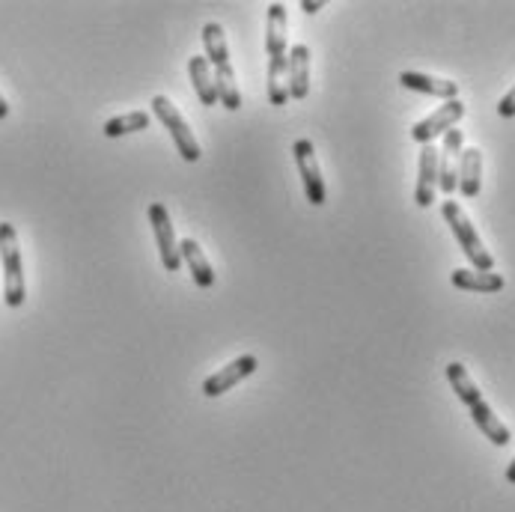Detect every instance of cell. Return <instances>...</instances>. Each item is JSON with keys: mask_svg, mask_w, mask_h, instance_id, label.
<instances>
[{"mask_svg": "<svg viewBox=\"0 0 515 512\" xmlns=\"http://www.w3.org/2000/svg\"><path fill=\"white\" fill-rule=\"evenodd\" d=\"M447 382L450 387L456 390V396L468 405V411H471V420L477 423V429L495 444V447H507L510 444V429L498 420V414L492 411V405L483 399V393L477 390V384L474 379L468 376V367L465 364H459V361H453V364H447Z\"/></svg>", "mask_w": 515, "mask_h": 512, "instance_id": "cell-1", "label": "cell"}, {"mask_svg": "<svg viewBox=\"0 0 515 512\" xmlns=\"http://www.w3.org/2000/svg\"><path fill=\"white\" fill-rule=\"evenodd\" d=\"M441 215H444V221L450 224V230H453V236H456L462 254L471 259V265H474L477 271H495V259L486 251V245H483V239L477 236V230H474L471 218L465 215V209H462L456 200H444Z\"/></svg>", "mask_w": 515, "mask_h": 512, "instance_id": "cell-2", "label": "cell"}, {"mask_svg": "<svg viewBox=\"0 0 515 512\" xmlns=\"http://www.w3.org/2000/svg\"><path fill=\"white\" fill-rule=\"evenodd\" d=\"M0 262H3V301L6 307H21L27 292L21 271V248L12 224H0Z\"/></svg>", "mask_w": 515, "mask_h": 512, "instance_id": "cell-3", "label": "cell"}, {"mask_svg": "<svg viewBox=\"0 0 515 512\" xmlns=\"http://www.w3.org/2000/svg\"><path fill=\"white\" fill-rule=\"evenodd\" d=\"M152 114L158 117V123H161V126L170 131V137H173L176 152L182 155V161H188V164L200 161L203 149H200V143H197L194 131L188 128V123L182 120V114L176 111V105H173L167 96H152Z\"/></svg>", "mask_w": 515, "mask_h": 512, "instance_id": "cell-4", "label": "cell"}, {"mask_svg": "<svg viewBox=\"0 0 515 512\" xmlns=\"http://www.w3.org/2000/svg\"><path fill=\"white\" fill-rule=\"evenodd\" d=\"M292 155H295V164H298V173H301V185H304V194H307L310 206H325L328 188H325V176L319 170V158H316L313 143L307 137H298L292 143Z\"/></svg>", "mask_w": 515, "mask_h": 512, "instance_id": "cell-5", "label": "cell"}, {"mask_svg": "<svg viewBox=\"0 0 515 512\" xmlns=\"http://www.w3.org/2000/svg\"><path fill=\"white\" fill-rule=\"evenodd\" d=\"M149 224H152V233H155V245H158L161 265H164L167 271H179V268H182L179 239H176L173 221H170V215H167V209H164L161 203H152V206H149Z\"/></svg>", "mask_w": 515, "mask_h": 512, "instance_id": "cell-6", "label": "cell"}, {"mask_svg": "<svg viewBox=\"0 0 515 512\" xmlns=\"http://www.w3.org/2000/svg\"><path fill=\"white\" fill-rule=\"evenodd\" d=\"M465 117V105L459 99L453 102H444L435 114H429L426 120H420L417 126L411 128V137L420 143V146H429L432 140H438L441 134H447L450 128H456V123Z\"/></svg>", "mask_w": 515, "mask_h": 512, "instance_id": "cell-7", "label": "cell"}, {"mask_svg": "<svg viewBox=\"0 0 515 512\" xmlns=\"http://www.w3.org/2000/svg\"><path fill=\"white\" fill-rule=\"evenodd\" d=\"M257 367V355H242V358L230 361L224 370H218L215 376H209L203 382V396H221V393H227L230 387H236L239 382H245L248 376H254Z\"/></svg>", "mask_w": 515, "mask_h": 512, "instance_id": "cell-8", "label": "cell"}, {"mask_svg": "<svg viewBox=\"0 0 515 512\" xmlns=\"http://www.w3.org/2000/svg\"><path fill=\"white\" fill-rule=\"evenodd\" d=\"M438 194V146L429 143L420 149V167H417V191H414V203L420 209H429L435 203Z\"/></svg>", "mask_w": 515, "mask_h": 512, "instance_id": "cell-9", "label": "cell"}, {"mask_svg": "<svg viewBox=\"0 0 515 512\" xmlns=\"http://www.w3.org/2000/svg\"><path fill=\"white\" fill-rule=\"evenodd\" d=\"M483 188V152L477 146L462 149L459 155V173H456V191L465 200H474Z\"/></svg>", "mask_w": 515, "mask_h": 512, "instance_id": "cell-10", "label": "cell"}, {"mask_svg": "<svg viewBox=\"0 0 515 512\" xmlns=\"http://www.w3.org/2000/svg\"><path fill=\"white\" fill-rule=\"evenodd\" d=\"M399 84L405 90H414V93H423V96H435V99H444V102L459 99V84L456 81L435 78V75H426V72H399Z\"/></svg>", "mask_w": 515, "mask_h": 512, "instance_id": "cell-11", "label": "cell"}, {"mask_svg": "<svg viewBox=\"0 0 515 512\" xmlns=\"http://www.w3.org/2000/svg\"><path fill=\"white\" fill-rule=\"evenodd\" d=\"M286 72H289V99H307L310 93V48L304 42L289 48L286 57Z\"/></svg>", "mask_w": 515, "mask_h": 512, "instance_id": "cell-12", "label": "cell"}, {"mask_svg": "<svg viewBox=\"0 0 515 512\" xmlns=\"http://www.w3.org/2000/svg\"><path fill=\"white\" fill-rule=\"evenodd\" d=\"M289 15H286V6L283 3H271L268 6V21H265V51H268V60L271 57H286L289 54Z\"/></svg>", "mask_w": 515, "mask_h": 512, "instance_id": "cell-13", "label": "cell"}, {"mask_svg": "<svg viewBox=\"0 0 515 512\" xmlns=\"http://www.w3.org/2000/svg\"><path fill=\"white\" fill-rule=\"evenodd\" d=\"M450 280L456 289L465 292H501L507 286V280L498 271H477V268H456Z\"/></svg>", "mask_w": 515, "mask_h": 512, "instance_id": "cell-14", "label": "cell"}, {"mask_svg": "<svg viewBox=\"0 0 515 512\" xmlns=\"http://www.w3.org/2000/svg\"><path fill=\"white\" fill-rule=\"evenodd\" d=\"M179 254H182L188 271H191V277H194V283H197L200 289L215 286V271H212L209 259H206V254L200 251V245H197L194 239H182V242H179Z\"/></svg>", "mask_w": 515, "mask_h": 512, "instance_id": "cell-15", "label": "cell"}, {"mask_svg": "<svg viewBox=\"0 0 515 512\" xmlns=\"http://www.w3.org/2000/svg\"><path fill=\"white\" fill-rule=\"evenodd\" d=\"M188 72H191V84L197 90L200 105H206V108L218 105V90H215V75H212L209 60L206 57H191L188 60Z\"/></svg>", "mask_w": 515, "mask_h": 512, "instance_id": "cell-16", "label": "cell"}, {"mask_svg": "<svg viewBox=\"0 0 515 512\" xmlns=\"http://www.w3.org/2000/svg\"><path fill=\"white\" fill-rule=\"evenodd\" d=\"M203 45H206V60L212 69H221V66H230V48H227V36H224V27L218 21H209L203 27Z\"/></svg>", "mask_w": 515, "mask_h": 512, "instance_id": "cell-17", "label": "cell"}, {"mask_svg": "<svg viewBox=\"0 0 515 512\" xmlns=\"http://www.w3.org/2000/svg\"><path fill=\"white\" fill-rule=\"evenodd\" d=\"M289 57V54H286ZM286 57H271L268 60V102L274 108H283L289 102V72H286Z\"/></svg>", "mask_w": 515, "mask_h": 512, "instance_id": "cell-18", "label": "cell"}, {"mask_svg": "<svg viewBox=\"0 0 515 512\" xmlns=\"http://www.w3.org/2000/svg\"><path fill=\"white\" fill-rule=\"evenodd\" d=\"M212 75H215L218 102H221L227 111H239V108H242V93H239V84H236L233 63H230V66H221V69H212Z\"/></svg>", "mask_w": 515, "mask_h": 512, "instance_id": "cell-19", "label": "cell"}, {"mask_svg": "<svg viewBox=\"0 0 515 512\" xmlns=\"http://www.w3.org/2000/svg\"><path fill=\"white\" fill-rule=\"evenodd\" d=\"M152 123V117L146 114V111H131V114H123V117H114V120H108L102 131H105V137H126V134H134V131H143V128H149Z\"/></svg>", "mask_w": 515, "mask_h": 512, "instance_id": "cell-20", "label": "cell"}, {"mask_svg": "<svg viewBox=\"0 0 515 512\" xmlns=\"http://www.w3.org/2000/svg\"><path fill=\"white\" fill-rule=\"evenodd\" d=\"M498 114L504 117V120H513L515 117V87L501 99V105H498Z\"/></svg>", "mask_w": 515, "mask_h": 512, "instance_id": "cell-21", "label": "cell"}, {"mask_svg": "<svg viewBox=\"0 0 515 512\" xmlns=\"http://www.w3.org/2000/svg\"><path fill=\"white\" fill-rule=\"evenodd\" d=\"M301 9H304L307 15H316L319 9H325V3H322V0H301Z\"/></svg>", "mask_w": 515, "mask_h": 512, "instance_id": "cell-22", "label": "cell"}, {"mask_svg": "<svg viewBox=\"0 0 515 512\" xmlns=\"http://www.w3.org/2000/svg\"><path fill=\"white\" fill-rule=\"evenodd\" d=\"M9 117V105H6V99L0 96V120H6Z\"/></svg>", "mask_w": 515, "mask_h": 512, "instance_id": "cell-23", "label": "cell"}, {"mask_svg": "<svg viewBox=\"0 0 515 512\" xmlns=\"http://www.w3.org/2000/svg\"><path fill=\"white\" fill-rule=\"evenodd\" d=\"M507 483H510V486H515V459L510 462V468H507Z\"/></svg>", "mask_w": 515, "mask_h": 512, "instance_id": "cell-24", "label": "cell"}]
</instances>
